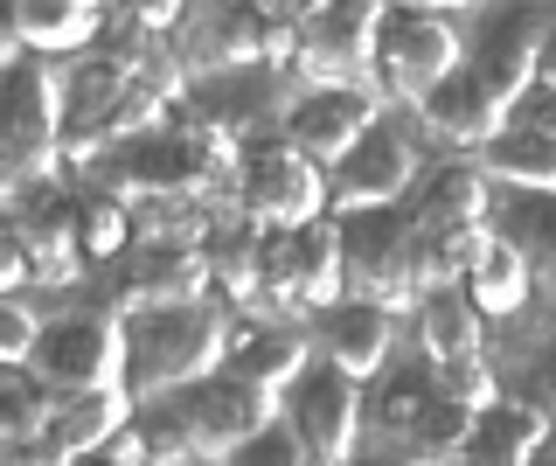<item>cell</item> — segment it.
<instances>
[{
  "mask_svg": "<svg viewBox=\"0 0 556 466\" xmlns=\"http://www.w3.org/2000/svg\"><path fill=\"white\" fill-rule=\"evenodd\" d=\"M417 237H466V230H494L501 196L480 167H439V175L417 181V196L404 202Z\"/></svg>",
  "mask_w": 556,
  "mask_h": 466,
  "instance_id": "obj_14",
  "label": "cell"
},
{
  "mask_svg": "<svg viewBox=\"0 0 556 466\" xmlns=\"http://www.w3.org/2000/svg\"><path fill=\"white\" fill-rule=\"evenodd\" d=\"M278 411L292 418V431L306 439V453L320 466H341V459H355L362 445H369V396H362V383L341 376L334 362H313L300 383L286 390Z\"/></svg>",
  "mask_w": 556,
  "mask_h": 466,
  "instance_id": "obj_8",
  "label": "cell"
},
{
  "mask_svg": "<svg viewBox=\"0 0 556 466\" xmlns=\"http://www.w3.org/2000/svg\"><path fill=\"white\" fill-rule=\"evenodd\" d=\"M188 466H223V459H188Z\"/></svg>",
  "mask_w": 556,
  "mask_h": 466,
  "instance_id": "obj_30",
  "label": "cell"
},
{
  "mask_svg": "<svg viewBox=\"0 0 556 466\" xmlns=\"http://www.w3.org/2000/svg\"><path fill=\"white\" fill-rule=\"evenodd\" d=\"M529 466H556V445H543V453H535V459H529Z\"/></svg>",
  "mask_w": 556,
  "mask_h": 466,
  "instance_id": "obj_27",
  "label": "cell"
},
{
  "mask_svg": "<svg viewBox=\"0 0 556 466\" xmlns=\"http://www.w3.org/2000/svg\"><path fill=\"white\" fill-rule=\"evenodd\" d=\"M42 327H49V306H35V292H8L0 300V355H8V369H28L35 362Z\"/></svg>",
  "mask_w": 556,
  "mask_h": 466,
  "instance_id": "obj_25",
  "label": "cell"
},
{
  "mask_svg": "<svg viewBox=\"0 0 556 466\" xmlns=\"http://www.w3.org/2000/svg\"><path fill=\"white\" fill-rule=\"evenodd\" d=\"M417 349H425L431 369L466 362V355H486V314L473 306V292L466 286L425 292V300H417Z\"/></svg>",
  "mask_w": 556,
  "mask_h": 466,
  "instance_id": "obj_20",
  "label": "cell"
},
{
  "mask_svg": "<svg viewBox=\"0 0 556 466\" xmlns=\"http://www.w3.org/2000/svg\"><path fill=\"white\" fill-rule=\"evenodd\" d=\"M410 126H417V140H439V147H486L501 126H508V105H501L494 91L473 77V71H452L445 84H431L425 98H410Z\"/></svg>",
  "mask_w": 556,
  "mask_h": 466,
  "instance_id": "obj_12",
  "label": "cell"
},
{
  "mask_svg": "<svg viewBox=\"0 0 556 466\" xmlns=\"http://www.w3.org/2000/svg\"><path fill=\"white\" fill-rule=\"evenodd\" d=\"M466 8H382V49L376 77L390 84V98H425L431 84L466 71V36H473Z\"/></svg>",
  "mask_w": 556,
  "mask_h": 466,
  "instance_id": "obj_2",
  "label": "cell"
},
{
  "mask_svg": "<svg viewBox=\"0 0 556 466\" xmlns=\"http://www.w3.org/2000/svg\"><path fill=\"white\" fill-rule=\"evenodd\" d=\"M327 167H313L306 153L286 147V133H265V140L243 147L237 167V202L257 230H306V223L327 216Z\"/></svg>",
  "mask_w": 556,
  "mask_h": 466,
  "instance_id": "obj_5",
  "label": "cell"
},
{
  "mask_svg": "<svg viewBox=\"0 0 556 466\" xmlns=\"http://www.w3.org/2000/svg\"><path fill=\"white\" fill-rule=\"evenodd\" d=\"M104 22H112V8H91V0H22V8L8 14V36L28 49V56H91Z\"/></svg>",
  "mask_w": 556,
  "mask_h": 466,
  "instance_id": "obj_15",
  "label": "cell"
},
{
  "mask_svg": "<svg viewBox=\"0 0 556 466\" xmlns=\"http://www.w3.org/2000/svg\"><path fill=\"white\" fill-rule=\"evenodd\" d=\"M70 466H112V459H70Z\"/></svg>",
  "mask_w": 556,
  "mask_h": 466,
  "instance_id": "obj_28",
  "label": "cell"
},
{
  "mask_svg": "<svg viewBox=\"0 0 556 466\" xmlns=\"http://www.w3.org/2000/svg\"><path fill=\"white\" fill-rule=\"evenodd\" d=\"M327 188H334V210H404L417 188V126L410 112H390L382 126H369L355 147L327 167Z\"/></svg>",
  "mask_w": 556,
  "mask_h": 466,
  "instance_id": "obj_6",
  "label": "cell"
},
{
  "mask_svg": "<svg viewBox=\"0 0 556 466\" xmlns=\"http://www.w3.org/2000/svg\"><path fill=\"white\" fill-rule=\"evenodd\" d=\"M313 362H320V349H313V335L300 320H243L237 314L230 362H223V369L243 376V383H257V390H271L278 404H286V390L300 383Z\"/></svg>",
  "mask_w": 556,
  "mask_h": 466,
  "instance_id": "obj_13",
  "label": "cell"
},
{
  "mask_svg": "<svg viewBox=\"0 0 556 466\" xmlns=\"http://www.w3.org/2000/svg\"><path fill=\"white\" fill-rule=\"evenodd\" d=\"M313 349H320V362H334L341 376L376 383V376L396 362V306L348 292V300H334L327 314H313Z\"/></svg>",
  "mask_w": 556,
  "mask_h": 466,
  "instance_id": "obj_11",
  "label": "cell"
},
{
  "mask_svg": "<svg viewBox=\"0 0 556 466\" xmlns=\"http://www.w3.org/2000/svg\"><path fill=\"white\" fill-rule=\"evenodd\" d=\"M230 335H237L230 300L126 314V390H132V404H161V396H181L188 383L216 376L230 362Z\"/></svg>",
  "mask_w": 556,
  "mask_h": 466,
  "instance_id": "obj_1",
  "label": "cell"
},
{
  "mask_svg": "<svg viewBox=\"0 0 556 466\" xmlns=\"http://www.w3.org/2000/svg\"><path fill=\"white\" fill-rule=\"evenodd\" d=\"M132 390H84V396H63L56 404V418H49V453H56L63 466L70 459H91V453H104V445L118 439V431L132 425Z\"/></svg>",
  "mask_w": 556,
  "mask_h": 466,
  "instance_id": "obj_16",
  "label": "cell"
},
{
  "mask_svg": "<svg viewBox=\"0 0 556 466\" xmlns=\"http://www.w3.org/2000/svg\"><path fill=\"white\" fill-rule=\"evenodd\" d=\"M508 244L529 251V265L556 272V196H515L501 202V223H494Z\"/></svg>",
  "mask_w": 556,
  "mask_h": 466,
  "instance_id": "obj_22",
  "label": "cell"
},
{
  "mask_svg": "<svg viewBox=\"0 0 556 466\" xmlns=\"http://www.w3.org/2000/svg\"><path fill=\"white\" fill-rule=\"evenodd\" d=\"M508 362H515V376H521V404L556 411V320H549L521 355H508Z\"/></svg>",
  "mask_w": 556,
  "mask_h": 466,
  "instance_id": "obj_26",
  "label": "cell"
},
{
  "mask_svg": "<svg viewBox=\"0 0 556 466\" xmlns=\"http://www.w3.org/2000/svg\"><path fill=\"white\" fill-rule=\"evenodd\" d=\"M376 49H382V8H369V0L306 8L292 84H300V91H320V84H362V77H376Z\"/></svg>",
  "mask_w": 556,
  "mask_h": 466,
  "instance_id": "obj_9",
  "label": "cell"
},
{
  "mask_svg": "<svg viewBox=\"0 0 556 466\" xmlns=\"http://www.w3.org/2000/svg\"><path fill=\"white\" fill-rule=\"evenodd\" d=\"M174 411L188 418V431H195V453L202 459H223L230 445H243L257 425H271L278 418V396L271 390H257V383H243V376L230 369H216V376H202V383H188L181 396H167Z\"/></svg>",
  "mask_w": 556,
  "mask_h": 466,
  "instance_id": "obj_10",
  "label": "cell"
},
{
  "mask_svg": "<svg viewBox=\"0 0 556 466\" xmlns=\"http://www.w3.org/2000/svg\"><path fill=\"white\" fill-rule=\"evenodd\" d=\"M63 71L8 36V181H42L63 161Z\"/></svg>",
  "mask_w": 556,
  "mask_h": 466,
  "instance_id": "obj_4",
  "label": "cell"
},
{
  "mask_svg": "<svg viewBox=\"0 0 556 466\" xmlns=\"http://www.w3.org/2000/svg\"><path fill=\"white\" fill-rule=\"evenodd\" d=\"M223 466H320V459L306 453V439L292 431L286 411H278V418H271V425H257L243 445H230V453H223Z\"/></svg>",
  "mask_w": 556,
  "mask_h": 466,
  "instance_id": "obj_23",
  "label": "cell"
},
{
  "mask_svg": "<svg viewBox=\"0 0 556 466\" xmlns=\"http://www.w3.org/2000/svg\"><path fill=\"white\" fill-rule=\"evenodd\" d=\"M466 292H473V306L486 320H521L529 314V292H535V265H529V251L508 244L501 230H486V244L473 251V265H466Z\"/></svg>",
  "mask_w": 556,
  "mask_h": 466,
  "instance_id": "obj_17",
  "label": "cell"
},
{
  "mask_svg": "<svg viewBox=\"0 0 556 466\" xmlns=\"http://www.w3.org/2000/svg\"><path fill=\"white\" fill-rule=\"evenodd\" d=\"M292 251V292H300V306H313V314H327L334 300H348V237L334 216L306 223V230L286 237Z\"/></svg>",
  "mask_w": 556,
  "mask_h": 466,
  "instance_id": "obj_21",
  "label": "cell"
},
{
  "mask_svg": "<svg viewBox=\"0 0 556 466\" xmlns=\"http://www.w3.org/2000/svg\"><path fill=\"white\" fill-rule=\"evenodd\" d=\"M439 396L445 404H459V411H494L501 404V369H494V355H466V362H445L439 369Z\"/></svg>",
  "mask_w": 556,
  "mask_h": 466,
  "instance_id": "obj_24",
  "label": "cell"
},
{
  "mask_svg": "<svg viewBox=\"0 0 556 466\" xmlns=\"http://www.w3.org/2000/svg\"><path fill=\"white\" fill-rule=\"evenodd\" d=\"M396 112V98H390V84L382 77H362V84H320V91H300L286 105V147L292 153H306L313 167H334L348 147L362 140L369 126H382V118Z\"/></svg>",
  "mask_w": 556,
  "mask_h": 466,
  "instance_id": "obj_7",
  "label": "cell"
},
{
  "mask_svg": "<svg viewBox=\"0 0 556 466\" xmlns=\"http://www.w3.org/2000/svg\"><path fill=\"white\" fill-rule=\"evenodd\" d=\"M549 445H556V411H549Z\"/></svg>",
  "mask_w": 556,
  "mask_h": 466,
  "instance_id": "obj_29",
  "label": "cell"
},
{
  "mask_svg": "<svg viewBox=\"0 0 556 466\" xmlns=\"http://www.w3.org/2000/svg\"><path fill=\"white\" fill-rule=\"evenodd\" d=\"M28 369L56 396L126 390V320L104 314V306H56Z\"/></svg>",
  "mask_w": 556,
  "mask_h": 466,
  "instance_id": "obj_3",
  "label": "cell"
},
{
  "mask_svg": "<svg viewBox=\"0 0 556 466\" xmlns=\"http://www.w3.org/2000/svg\"><path fill=\"white\" fill-rule=\"evenodd\" d=\"M480 175L501 188H521V196H556V133L529 126V118H508L480 147Z\"/></svg>",
  "mask_w": 556,
  "mask_h": 466,
  "instance_id": "obj_19",
  "label": "cell"
},
{
  "mask_svg": "<svg viewBox=\"0 0 556 466\" xmlns=\"http://www.w3.org/2000/svg\"><path fill=\"white\" fill-rule=\"evenodd\" d=\"M549 445V411L521 404V396H501L494 411H480L473 431H466V466H529Z\"/></svg>",
  "mask_w": 556,
  "mask_h": 466,
  "instance_id": "obj_18",
  "label": "cell"
}]
</instances>
